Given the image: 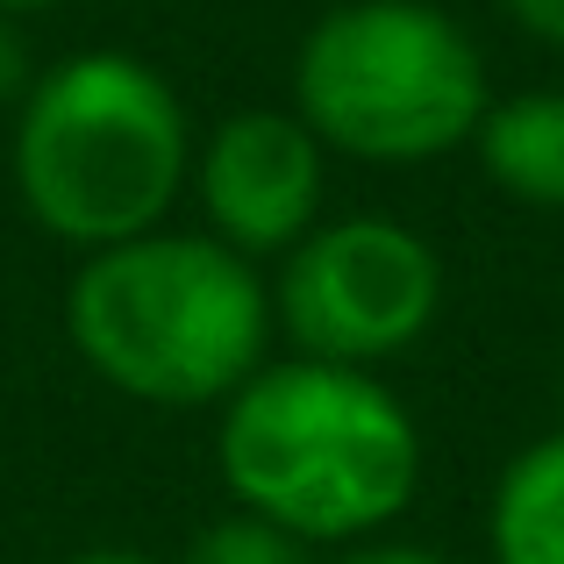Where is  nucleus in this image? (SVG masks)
I'll list each match as a JSON object with an SVG mask.
<instances>
[{"instance_id":"obj_11","label":"nucleus","mask_w":564,"mask_h":564,"mask_svg":"<svg viewBox=\"0 0 564 564\" xmlns=\"http://www.w3.org/2000/svg\"><path fill=\"white\" fill-rule=\"evenodd\" d=\"M329 564H457V557L429 551V543H393V536H372V543H350V551H336Z\"/></svg>"},{"instance_id":"obj_4","label":"nucleus","mask_w":564,"mask_h":564,"mask_svg":"<svg viewBox=\"0 0 564 564\" xmlns=\"http://www.w3.org/2000/svg\"><path fill=\"white\" fill-rule=\"evenodd\" d=\"M486 108V51L436 0H336L293 51V115L329 158L429 165L471 151Z\"/></svg>"},{"instance_id":"obj_3","label":"nucleus","mask_w":564,"mask_h":564,"mask_svg":"<svg viewBox=\"0 0 564 564\" xmlns=\"http://www.w3.org/2000/svg\"><path fill=\"white\" fill-rule=\"evenodd\" d=\"M8 172L22 215L94 258L165 229L193 180V115L137 51H72L14 100Z\"/></svg>"},{"instance_id":"obj_5","label":"nucleus","mask_w":564,"mask_h":564,"mask_svg":"<svg viewBox=\"0 0 564 564\" xmlns=\"http://www.w3.org/2000/svg\"><path fill=\"white\" fill-rule=\"evenodd\" d=\"M436 315L443 258L400 215H322L272 279V336H286V358L315 365L379 372L408 358Z\"/></svg>"},{"instance_id":"obj_6","label":"nucleus","mask_w":564,"mask_h":564,"mask_svg":"<svg viewBox=\"0 0 564 564\" xmlns=\"http://www.w3.org/2000/svg\"><path fill=\"white\" fill-rule=\"evenodd\" d=\"M186 193L200 200L215 243L264 264L286 258L329 215V151L293 108H236L207 137H193Z\"/></svg>"},{"instance_id":"obj_1","label":"nucleus","mask_w":564,"mask_h":564,"mask_svg":"<svg viewBox=\"0 0 564 564\" xmlns=\"http://www.w3.org/2000/svg\"><path fill=\"white\" fill-rule=\"evenodd\" d=\"M229 508L301 536L307 551L372 543L422 494V429L379 372L264 358L215 408Z\"/></svg>"},{"instance_id":"obj_7","label":"nucleus","mask_w":564,"mask_h":564,"mask_svg":"<svg viewBox=\"0 0 564 564\" xmlns=\"http://www.w3.org/2000/svg\"><path fill=\"white\" fill-rule=\"evenodd\" d=\"M471 158L508 200L564 215V86H529V94H494Z\"/></svg>"},{"instance_id":"obj_9","label":"nucleus","mask_w":564,"mask_h":564,"mask_svg":"<svg viewBox=\"0 0 564 564\" xmlns=\"http://www.w3.org/2000/svg\"><path fill=\"white\" fill-rule=\"evenodd\" d=\"M180 564H315L301 536H286V529L258 522V514L229 508L221 522H200L186 536V557Z\"/></svg>"},{"instance_id":"obj_10","label":"nucleus","mask_w":564,"mask_h":564,"mask_svg":"<svg viewBox=\"0 0 564 564\" xmlns=\"http://www.w3.org/2000/svg\"><path fill=\"white\" fill-rule=\"evenodd\" d=\"M29 79H36V65H29V36L14 14H0V108H14V100L29 94Z\"/></svg>"},{"instance_id":"obj_12","label":"nucleus","mask_w":564,"mask_h":564,"mask_svg":"<svg viewBox=\"0 0 564 564\" xmlns=\"http://www.w3.org/2000/svg\"><path fill=\"white\" fill-rule=\"evenodd\" d=\"M500 14H508L522 36L551 43V51H564V0H500Z\"/></svg>"},{"instance_id":"obj_2","label":"nucleus","mask_w":564,"mask_h":564,"mask_svg":"<svg viewBox=\"0 0 564 564\" xmlns=\"http://www.w3.org/2000/svg\"><path fill=\"white\" fill-rule=\"evenodd\" d=\"M72 358L143 408H221L272 358V279L207 229H151L79 258Z\"/></svg>"},{"instance_id":"obj_8","label":"nucleus","mask_w":564,"mask_h":564,"mask_svg":"<svg viewBox=\"0 0 564 564\" xmlns=\"http://www.w3.org/2000/svg\"><path fill=\"white\" fill-rule=\"evenodd\" d=\"M494 564H564V429L522 443L486 500Z\"/></svg>"},{"instance_id":"obj_13","label":"nucleus","mask_w":564,"mask_h":564,"mask_svg":"<svg viewBox=\"0 0 564 564\" xmlns=\"http://www.w3.org/2000/svg\"><path fill=\"white\" fill-rule=\"evenodd\" d=\"M65 564H158V557H143V551H79Z\"/></svg>"},{"instance_id":"obj_14","label":"nucleus","mask_w":564,"mask_h":564,"mask_svg":"<svg viewBox=\"0 0 564 564\" xmlns=\"http://www.w3.org/2000/svg\"><path fill=\"white\" fill-rule=\"evenodd\" d=\"M43 8H57V0H0V14H14V22H22V14H43Z\"/></svg>"}]
</instances>
